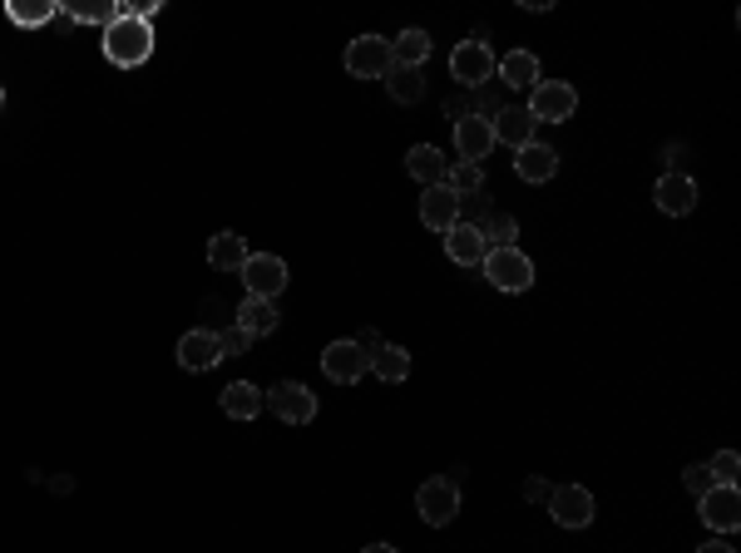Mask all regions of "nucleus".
Masks as SVG:
<instances>
[{
    "mask_svg": "<svg viewBox=\"0 0 741 553\" xmlns=\"http://www.w3.org/2000/svg\"><path fill=\"white\" fill-rule=\"evenodd\" d=\"M480 232H484V242H490V248H514V238H519V228H514L510 212H490V218L480 222Z\"/></svg>",
    "mask_w": 741,
    "mask_h": 553,
    "instance_id": "29",
    "label": "nucleus"
},
{
    "mask_svg": "<svg viewBox=\"0 0 741 553\" xmlns=\"http://www.w3.org/2000/svg\"><path fill=\"white\" fill-rule=\"evenodd\" d=\"M549 514H554V524L559 529H588L593 524V494L584 484H559V489H549Z\"/></svg>",
    "mask_w": 741,
    "mask_h": 553,
    "instance_id": "7",
    "label": "nucleus"
},
{
    "mask_svg": "<svg viewBox=\"0 0 741 553\" xmlns=\"http://www.w3.org/2000/svg\"><path fill=\"white\" fill-rule=\"evenodd\" d=\"M455 148H460V164H480V158H490V148H494V129H490V119L470 114V119H460V124H455Z\"/></svg>",
    "mask_w": 741,
    "mask_h": 553,
    "instance_id": "15",
    "label": "nucleus"
},
{
    "mask_svg": "<svg viewBox=\"0 0 741 553\" xmlns=\"http://www.w3.org/2000/svg\"><path fill=\"white\" fill-rule=\"evenodd\" d=\"M697 514H702L707 529H717V534H732L741 524V494L737 484H712L702 499H697Z\"/></svg>",
    "mask_w": 741,
    "mask_h": 553,
    "instance_id": "9",
    "label": "nucleus"
},
{
    "mask_svg": "<svg viewBox=\"0 0 741 553\" xmlns=\"http://www.w3.org/2000/svg\"><path fill=\"white\" fill-rule=\"evenodd\" d=\"M390 40L386 35H356L352 45H346V74L352 80H380V74H390Z\"/></svg>",
    "mask_w": 741,
    "mask_h": 553,
    "instance_id": "4",
    "label": "nucleus"
},
{
    "mask_svg": "<svg viewBox=\"0 0 741 553\" xmlns=\"http://www.w3.org/2000/svg\"><path fill=\"white\" fill-rule=\"evenodd\" d=\"M445 252H450V262H460V268H480L490 242H484V232L474 228V222H455V228L445 232Z\"/></svg>",
    "mask_w": 741,
    "mask_h": 553,
    "instance_id": "13",
    "label": "nucleus"
},
{
    "mask_svg": "<svg viewBox=\"0 0 741 553\" xmlns=\"http://www.w3.org/2000/svg\"><path fill=\"white\" fill-rule=\"evenodd\" d=\"M262 406L278 415V420H288V425H312L316 420V396L302 386V380H282L278 390L262 396Z\"/></svg>",
    "mask_w": 741,
    "mask_h": 553,
    "instance_id": "8",
    "label": "nucleus"
},
{
    "mask_svg": "<svg viewBox=\"0 0 741 553\" xmlns=\"http://www.w3.org/2000/svg\"><path fill=\"white\" fill-rule=\"evenodd\" d=\"M242 286H248V296H268V302H278V292L288 286V262L272 258V252H248V262L238 268Z\"/></svg>",
    "mask_w": 741,
    "mask_h": 553,
    "instance_id": "6",
    "label": "nucleus"
},
{
    "mask_svg": "<svg viewBox=\"0 0 741 553\" xmlns=\"http://www.w3.org/2000/svg\"><path fill=\"white\" fill-rule=\"evenodd\" d=\"M480 268L500 292H529V286H534V262H529L519 248H490Z\"/></svg>",
    "mask_w": 741,
    "mask_h": 553,
    "instance_id": "3",
    "label": "nucleus"
},
{
    "mask_svg": "<svg viewBox=\"0 0 741 553\" xmlns=\"http://www.w3.org/2000/svg\"><path fill=\"white\" fill-rule=\"evenodd\" d=\"M529 114H534V124H564L574 119L578 109V90L568 80H539L534 90H529Z\"/></svg>",
    "mask_w": 741,
    "mask_h": 553,
    "instance_id": "2",
    "label": "nucleus"
},
{
    "mask_svg": "<svg viewBox=\"0 0 741 553\" xmlns=\"http://www.w3.org/2000/svg\"><path fill=\"white\" fill-rule=\"evenodd\" d=\"M406 168H410V178H416V184L436 188V184H445V174H450V158H445L436 144H416L406 154Z\"/></svg>",
    "mask_w": 741,
    "mask_h": 553,
    "instance_id": "19",
    "label": "nucleus"
},
{
    "mask_svg": "<svg viewBox=\"0 0 741 553\" xmlns=\"http://www.w3.org/2000/svg\"><path fill=\"white\" fill-rule=\"evenodd\" d=\"M242 262H248V238H238V232H218V238L208 242V268L238 272Z\"/></svg>",
    "mask_w": 741,
    "mask_h": 553,
    "instance_id": "23",
    "label": "nucleus"
},
{
    "mask_svg": "<svg viewBox=\"0 0 741 553\" xmlns=\"http://www.w3.org/2000/svg\"><path fill=\"white\" fill-rule=\"evenodd\" d=\"M490 129H494V144L524 148V144H534V129H539V124H534V114H529L524 104L514 100V104H504V109L494 114V119H490Z\"/></svg>",
    "mask_w": 741,
    "mask_h": 553,
    "instance_id": "12",
    "label": "nucleus"
},
{
    "mask_svg": "<svg viewBox=\"0 0 741 553\" xmlns=\"http://www.w3.org/2000/svg\"><path fill=\"white\" fill-rule=\"evenodd\" d=\"M514 174L524 178V184H549V178L559 174V154L549 144H524L514 148Z\"/></svg>",
    "mask_w": 741,
    "mask_h": 553,
    "instance_id": "18",
    "label": "nucleus"
},
{
    "mask_svg": "<svg viewBox=\"0 0 741 553\" xmlns=\"http://www.w3.org/2000/svg\"><path fill=\"white\" fill-rule=\"evenodd\" d=\"M222 361V346H218V332H188L184 342H178V366L184 371H213Z\"/></svg>",
    "mask_w": 741,
    "mask_h": 553,
    "instance_id": "17",
    "label": "nucleus"
},
{
    "mask_svg": "<svg viewBox=\"0 0 741 553\" xmlns=\"http://www.w3.org/2000/svg\"><path fill=\"white\" fill-rule=\"evenodd\" d=\"M420 222H426L430 232H450L455 222H460V194H450L445 184L426 188V198H420Z\"/></svg>",
    "mask_w": 741,
    "mask_h": 553,
    "instance_id": "14",
    "label": "nucleus"
},
{
    "mask_svg": "<svg viewBox=\"0 0 741 553\" xmlns=\"http://www.w3.org/2000/svg\"><path fill=\"white\" fill-rule=\"evenodd\" d=\"M416 509H420V519L426 524H450L455 514H460V484L455 480H426L416 489Z\"/></svg>",
    "mask_w": 741,
    "mask_h": 553,
    "instance_id": "10",
    "label": "nucleus"
},
{
    "mask_svg": "<svg viewBox=\"0 0 741 553\" xmlns=\"http://www.w3.org/2000/svg\"><path fill=\"white\" fill-rule=\"evenodd\" d=\"M450 74L465 84V90H484L494 80V55L484 40H460L450 50Z\"/></svg>",
    "mask_w": 741,
    "mask_h": 553,
    "instance_id": "5",
    "label": "nucleus"
},
{
    "mask_svg": "<svg viewBox=\"0 0 741 553\" xmlns=\"http://www.w3.org/2000/svg\"><path fill=\"white\" fill-rule=\"evenodd\" d=\"M426 55H430V35H426V30H400L396 45H390V60H396V65H406V70H420V65H426Z\"/></svg>",
    "mask_w": 741,
    "mask_h": 553,
    "instance_id": "25",
    "label": "nucleus"
},
{
    "mask_svg": "<svg viewBox=\"0 0 741 553\" xmlns=\"http://www.w3.org/2000/svg\"><path fill=\"white\" fill-rule=\"evenodd\" d=\"M222 410H228L232 420H258L268 406H262V390L252 386V380H232V386L222 390Z\"/></svg>",
    "mask_w": 741,
    "mask_h": 553,
    "instance_id": "22",
    "label": "nucleus"
},
{
    "mask_svg": "<svg viewBox=\"0 0 741 553\" xmlns=\"http://www.w3.org/2000/svg\"><path fill=\"white\" fill-rule=\"evenodd\" d=\"M386 90H390V100H396V104H420V100H426V74L406 70V65H390Z\"/></svg>",
    "mask_w": 741,
    "mask_h": 553,
    "instance_id": "24",
    "label": "nucleus"
},
{
    "mask_svg": "<svg viewBox=\"0 0 741 553\" xmlns=\"http://www.w3.org/2000/svg\"><path fill=\"white\" fill-rule=\"evenodd\" d=\"M218 346H222V356H242V351H248V346H252V336H248V332H242V326H238V322H232V326H228V332H218Z\"/></svg>",
    "mask_w": 741,
    "mask_h": 553,
    "instance_id": "31",
    "label": "nucleus"
},
{
    "mask_svg": "<svg viewBox=\"0 0 741 553\" xmlns=\"http://www.w3.org/2000/svg\"><path fill=\"white\" fill-rule=\"evenodd\" d=\"M6 15L15 20V25L35 30V25H50V20L60 15V6H55V0H40V6H20V0H10V6H6Z\"/></svg>",
    "mask_w": 741,
    "mask_h": 553,
    "instance_id": "28",
    "label": "nucleus"
},
{
    "mask_svg": "<svg viewBox=\"0 0 741 553\" xmlns=\"http://www.w3.org/2000/svg\"><path fill=\"white\" fill-rule=\"evenodd\" d=\"M370 371H376L386 386H396V380L410 376V351L406 346H380L376 356H370Z\"/></svg>",
    "mask_w": 741,
    "mask_h": 553,
    "instance_id": "26",
    "label": "nucleus"
},
{
    "mask_svg": "<svg viewBox=\"0 0 741 553\" xmlns=\"http://www.w3.org/2000/svg\"><path fill=\"white\" fill-rule=\"evenodd\" d=\"M707 470H712V480H717V484H737V474H741V455H737V450L712 455V460H707Z\"/></svg>",
    "mask_w": 741,
    "mask_h": 553,
    "instance_id": "30",
    "label": "nucleus"
},
{
    "mask_svg": "<svg viewBox=\"0 0 741 553\" xmlns=\"http://www.w3.org/2000/svg\"><path fill=\"white\" fill-rule=\"evenodd\" d=\"M697 553H737V549H732V544H717V539H712V544H702Z\"/></svg>",
    "mask_w": 741,
    "mask_h": 553,
    "instance_id": "34",
    "label": "nucleus"
},
{
    "mask_svg": "<svg viewBox=\"0 0 741 553\" xmlns=\"http://www.w3.org/2000/svg\"><path fill=\"white\" fill-rule=\"evenodd\" d=\"M653 204L662 212H672V218H687L697 208V184L687 174H662L658 188H653Z\"/></svg>",
    "mask_w": 741,
    "mask_h": 553,
    "instance_id": "16",
    "label": "nucleus"
},
{
    "mask_svg": "<svg viewBox=\"0 0 741 553\" xmlns=\"http://www.w3.org/2000/svg\"><path fill=\"white\" fill-rule=\"evenodd\" d=\"M366 553H400V549H390V544H370Z\"/></svg>",
    "mask_w": 741,
    "mask_h": 553,
    "instance_id": "35",
    "label": "nucleus"
},
{
    "mask_svg": "<svg viewBox=\"0 0 741 553\" xmlns=\"http://www.w3.org/2000/svg\"><path fill=\"white\" fill-rule=\"evenodd\" d=\"M445 188H450V194H460V198L480 194V188H484V168L480 164H460V158H455L450 174H445Z\"/></svg>",
    "mask_w": 741,
    "mask_h": 553,
    "instance_id": "27",
    "label": "nucleus"
},
{
    "mask_svg": "<svg viewBox=\"0 0 741 553\" xmlns=\"http://www.w3.org/2000/svg\"><path fill=\"white\" fill-rule=\"evenodd\" d=\"M682 484L692 489L697 499H702V494H707V489H712L717 480H712V470H707V465H687V470H682Z\"/></svg>",
    "mask_w": 741,
    "mask_h": 553,
    "instance_id": "32",
    "label": "nucleus"
},
{
    "mask_svg": "<svg viewBox=\"0 0 741 553\" xmlns=\"http://www.w3.org/2000/svg\"><path fill=\"white\" fill-rule=\"evenodd\" d=\"M278 322H282L278 302H268V296H248V302L238 306V326L252 336V342H258V336H272V332H278Z\"/></svg>",
    "mask_w": 741,
    "mask_h": 553,
    "instance_id": "20",
    "label": "nucleus"
},
{
    "mask_svg": "<svg viewBox=\"0 0 741 553\" xmlns=\"http://www.w3.org/2000/svg\"><path fill=\"white\" fill-rule=\"evenodd\" d=\"M154 55V25L139 15H119L114 25H104V60H114L119 70H134Z\"/></svg>",
    "mask_w": 741,
    "mask_h": 553,
    "instance_id": "1",
    "label": "nucleus"
},
{
    "mask_svg": "<svg viewBox=\"0 0 741 553\" xmlns=\"http://www.w3.org/2000/svg\"><path fill=\"white\" fill-rule=\"evenodd\" d=\"M0 109H6V90H0Z\"/></svg>",
    "mask_w": 741,
    "mask_h": 553,
    "instance_id": "36",
    "label": "nucleus"
},
{
    "mask_svg": "<svg viewBox=\"0 0 741 553\" xmlns=\"http://www.w3.org/2000/svg\"><path fill=\"white\" fill-rule=\"evenodd\" d=\"M524 499H529V504H544V499H549V480H524Z\"/></svg>",
    "mask_w": 741,
    "mask_h": 553,
    "instance_id": "33",
    "label": "nucleus"
},
{
    "mask_svg": "<svg viewBox=\"0 0 741 553\" xmlns=\"http://www.w3.org/2000/svg\"><path fill=\"white\" fill-rule=\"evenodd\" d=\"M322 371H326V380H336V386H356V380L370 371V356L356 342H332L322 351Z\"/></svg>",
    "mask_w": 741,
    "mask_h": 553,
    "instance_id": "11",
    "label": "nucleus"
},
{
    "mask_svg": "<svg viewBox=\"0 0 741 553\" xmlns=\"http://www.w3.org/2000/svg\"><path fill=\"white\" fill-rule=\"evenodd\" d=\"M494 74H500L494 84H510V90H534V84H539V60L529 55V50H510V55L494 65Z\"/></svg>",
    "mask_w": 741,
    "mask_h": 553,
    "instance_id": "21",
    "label": "nucleus"
}]
</instances>
